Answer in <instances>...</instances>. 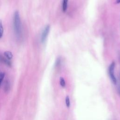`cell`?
<instances>
[{"label":"cell","instance_id":"6da1fadb","mask_svg":"<svg viewBox=\"0 0 120 120\" xmlns=\"http://www.w3.org/2000/svg\"><path fill=\"white\" fill-rule=\"evenodd\" d=\"M13 26L16 37L20 38L22 37V25L19 13L17 11L15 12L13 17Z\"/></svg>","mask_w":120,"mask_h":120},{"label":"cell","instance_id":"7a4b0ae2","mask_svg":"<svg viewBox=\"0 0 120 120\" xmlns=\"http://www.w3.org/2000/svg\"><path fill=\"white\" fill-rule=\"evenodd\" d=\"M115 63L114 61H112V63L110 65L108 68V73L110 76V78L112 82V83L114 84H116L117 83V80L114 75V69L115 68Z\"/></svg>","mask_w":120,"mask_h":120},{"label":"cell","instance_id":"3957f363","mask_svg":"<svg viewBox=\"0 0 120 120\" xmlns=\"http://www.w3.org/2000/svg\"><path fill=\"white\" fill-rule=\"evenodd\" d=\"M50 26L49 25H47L45 26L44 30L43 31L41 36V41L42 43H44L50 31Z\"/></svg>","mask_w":120,"mask_h":120},{"label":"cell","instance_id":"277c9868","mask_svg":"<svg viewBox=\"0 0 120 120\" xmlns=\"http://www.w3.org/2000/svg\"><path fill=\"white\" fill-rule=\"evenodd\" d=\"M0 61L5 64L7 66H11V62L9 61V60H8L7 58H5L2 57V56H0Z\"/></svg>","mask_w":120,"mask_h":120},{"label":"cell","instance_id":"5b68a950","mask_svg":"<svg viewBox=\"0 0 120 120\" xmlns=\"http://www.w3.org/2000/svg\"><path fill=\"white\" fill-rule=\"evenodd\" d=\"M4 55L6 57V58L8 60H11L13 57V54L10 51H6L4 52Z\"/></svg>","mask_w":120,"mask_h":120},{"label":"cell","instance_id":"8992f818","mask_svg":"<svg viewBox=\"0 0 120 120\" xmlns=\"http://www.w3.org/2000/svg\"><path fill=\"white\" fill-rule=\"evenodd\" d=\"M68 0H63L62 4V10L63 12H66L68 8Z\"/></svg>","mask_w":120,"mask_h":120},{"label":"cell","instance_id":"52a82bcc","mask_svg":"<svg viewBox=\"0 0 120 120\" xmlns=\"http://www.w3.org/2000/svg\"><path fill=\"white\" fill-rule=\"evenodd\" d=\"M3 34V28L1 21L0 20V38L2 37Z\"/></svg>","mask_w":120,"mask_h":120},{"label":"cell","instance_id":"ba28073f","mask_svg":"<svg viewBox=\"0 0 120 120\" xmlns=\"http://www.w3.org/2000/svg\"><path fill=\"white\" fill-rule=\"evenodd\" d=\"M60 84L61 86H62V87H64L65 86V82L63 77H60Z\"/></svg>","mask_w":120,"mask_h":120},{"label":"cell","instance_id":"9c48e42d","mask_svg":"<svg viewBox=\"0 0 120 120\" xmlns=\"http://www.w3.org/2000/svg\"><path fill=\"white\" fill-rule=\"evenodd\" d=\"M65 101H66V104L67 106L68 107H69V106H70V100H69V97L68 96H66Z\"/></svg>","mask_w":120,"mask_h":120},{"label":"cell","instance_id":"30bf717a","mask_svg":"<svg viewBox=\"0 0 120 120\" xmlns=\"http://www.w3.org/2000/svg\"><path fill=\"white\" fill-rule=\"evenodd\" d=\"M4 76H5V74L3 72H0V86L4 78Z\"/></svg>","mask_w":120,"mask_h":120},{"label":"cell","instance_id":"8fae6325","mask_svg":"<svg viewBox=\"0 0 120 120\" xmlns=\"http://www.w3.org/2000/svg\"><path fill=\"white\" fill-rule=\"evenodd\" d=\"M4 89L5 91H8L9 90V83L8 82H6L5 84V87H4Z\"/></svg>","mask_w":120,"mask_h":120},{"label":"cell","instance_id":"7c38bea8","mask_svg":"<svg viewBox=\"0 0 120 120\" xmlns=\"http://www.w3.org/2000/svg\"><path fill=\"white\" fill-rule=\"evenodd\" d=\"M60 60L59 58H57V59L56 60V62H55V66L56 67H58L59 66L60 64Z\"/></svg>","mask_w":120,"mask_h":120},{"label":"cell","instance_id":"4fadbf2b","mask_svg":"<svg viewBox=\"0 0 120 120\" xmlns=\"http://www.w3.org/2000/svg\"><path fill=\"white\" fill-rule=\"evenodd\" d=\"M117 90L119 95L120 96V82H118L117 84Z\"/></svg>","mask_w":120,"mask_h":120},{"label":"cell","instance_id":"5bb4252c","mask_svg":"<svg viewBox=\"0 0 120 120\" xmlns=\"http://www.w3.org/2000/svg\"><path fill=\"white\" fill-rule=\"evenodd\" d=\"M116 3L117 4H119L120 3V0H116Z\"/></svg>","mask_w":120,"mask_h":120}]
</instances>
